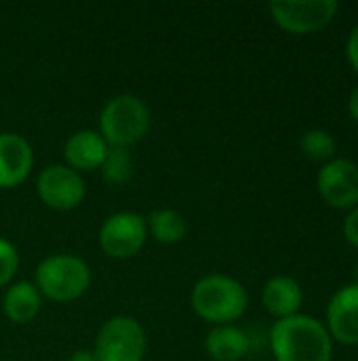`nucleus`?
Segmentation results:
<instances>
[{"instance_id":"nucleus-3","label":"nucleus","mask_w":358,"mask_h":361,"mask_svg":"<svg viewBox=\"0 0 358 361\" xmlns=\"http://www.w3.org/2000/svg\"><path fill=\"white\" fill-rule=\"evenodd\" d=\"M93 273L84 258L76 254H51L40 260L34 273V286L40 296L57 305L74 302L91 288Z\"/></svg>"},{"instance_id":"nucleus-18","label":"nucleus","mask_w":358,"mask_h":361,"mask_svg":"<svg viewBox=\"0 0 358 361\" xmlns=\"http://www.w3.org/2000/svg\"><path fill=\"white\" fill-rule=\"evenodd\" d=\"M302 152L312 161H331L335 154V140L325 129H308L300 140Z\"/></svg>"},{"instance_id":"nucleus-23","label":"nucleus","mask_w":358,"mask_h":361,"mask_svg":"<svg viewBox=\"0 0 358 361\" xmlns=\"http://www.w3.org/2000/svg\"><path fill=\"white\" fill-rule=\"evenodd\" d=\"M348 108H350V114H352V118L358 123V87L352 91V95H350V102H348Z\"/></svg>"},{"instance_id":"nucleus-14","label":"nucleus","mask_w":358,"mask_h":361,"mask_svg":"<svg viewBox=\"0 0 358 361\" xmlns=\"http://www.w3.org/2000/svg\"><path fill=\"white\" fill-rule=\"evenodd\" d=\"M42 300L44 298L40 296L34 281H27V279L13 281L4 292L2 311L8 322H13L17 326H25L38 317V313L42 309Z\"/></svg>"},{"instance_id":"nucleus-8","label":"nucleus","mask_w":358,"mask_h":361,"mask_svg":"<svg viewBox=\"0 0 358 361\" xmlns=\"http://www.w3.org/2000/svg\"><path fill=\"white\" fill-rule=\"evenodd\" d=\"M276 25L289 34H312L327 27L338 8V0H306V2H270L268 4Z\"/></svg>"},{"instance_id":"nucleus-17","label":"nucleus","mask_w":358,"mask_h":361,"mask_svg":"<svg viewBox=\"0 0 358 361\" xmlns=\"http://www.w3.org/2000/svg\"><path fill=\"white\" fill-rule=\"evenodd\" d=\"M101 178L110 186H124L133 178V154L127 148H110L108 157L103 159L101 167Z\"/></svg>"},{"instance_id":"nucleus-10","label":"nucleus","mask_w":358,"mask_h":361,"mask_svg":"<svg viewBox=\"0 0 358 361\" xmlns=\"http://www.w3.org/2000/svg\"><path fill=\"white\" fill-rule=\"evenodd\" d=\"M34 169L32 144L15 131L0 133V188L11 190L23 184Z\"/></svg>"},{"instance_id":"nucleus-5","label":"nucleus","mask_w":358,"mask_h":361,"mask_svg":"<svg viewBox=\"0 0 358 361\" xmlns=\"http://www.w3.org/2000/svg\"><path fill=\"white\" fill-rule=\"evenodd\" d=\"M148 336L131 315H114L99 328L93 345L97 361H143Z\"/></svg>"},{"instance_id":"nucleus-11","label":"nucleus","mask_w":358,"mask_h":361,"mask_svg":"<svg viewBox=\"0 0 358 361\" xmlns=\"http://www.w3.org/2000/svg\"><path fill=\"white\" fill-rule=\"evenodd\" d=\"M329 336L342 345H358V286L350 283L338 290L327 307V324Z\"/></svg>"},{"instance_id":"nucleus-4","label":"nucleus","mask_w":358,"mask_h":361,"mask_svg":"<svg viewBox=\"0 0 358 361\" xmlns=\"http://www.w3.org/2000/svg\"><path fill=\"white\" fill-rule=\"evenodd\" d=\"M152 125V112L148 104L133 95L120 93L110 97L99 112V135L108 142L110 148H127L139 144Z\"/></svg>"},{"instance_id":"nucleus-2","label":"nucleus","mask_w":358,"mask_h":361,"mask_svg":"<svg viewBox=\"0 0 358 361\" xmlns=\"http://www.w3.org/2000/svg\"><path fill=\"white\" fill-rule=\"evenodd\" d=\"M190 305L203 322L211 326H228L247 313L249 294L238 279L224 273H209L194 283Z\"/></svg>"},{"instance_id":"nucleus-22","label":"nucleus","mask_w":358,"mask_h":361,"mask_svg":"<svg viewBox=\"0 0 358 361\" xmlns=\"http://www.w3.org/2000/svg\"><path fill=\"white\" fill-rule=\"evenodd\" d=\"M68 361H97V357H95L93 349H78L70 355Z\"/></svg>"},{"instance_id":"nucleus-24","label":"nucleus","mask_w":358,"mask_h":361,"mask_svg":"<svg viewBox=\"0 0 358 361\" xmlns=\"http://www.w3.org/2000/svg\"><path fill=\"white\" fill-rule=\"evenodd\" d=\"M354 283L358 286V267H357V271H354Z\"/></svg>"},{"instance_id":"nucleus-6","label":"nucleus","mask_w":358,"mask_h":361,"mask_svg":"<svg viewBox=\"0 0 358 361\" xmlns=\"http://www.w3.org/2000/svg\"><path fill=\"white\" fill-rule=\"evenodd\" d=\"M101 252L114 260H129L137 256L148 241L146 218L135 212L110 214L97 233Z\"/></svg>"},{"instance_id":"nucleus-13","label":"nucleus","mask_w":358,"mask_h":361,"mask_svg":"<svg viewBox=\"0 0 358 361\" xmlns=\"http://www.w3.org/2000/svg\"><path fill=\"white\" fill-rule=\"evenodd\" d=\"M262 302L266 307V311L279 319H287L300 313L302 302H304V294H302V286L287 275H276L272 279L266 281L264 290H262Z\"/></svg>"},{"instance_id":"nucleus-16","label":"nucleus","mask_w":358,"mask_h":361,"mask_svg":"<svg viewBox=\"0 0 358 361\" xmlns=\"http://www.w3.org/2000/svg\"><path fill=\"white\" fill-rule=\"evenodd\" d=\"M146 226H148V237H152L156 243H162V245H175L184 241L188 235L186 216L171 207L154 209L146 218Z\"/></svg>"},{"instance_id":"nucleus-15","label":"nucleus","mask_w":358,"mask_h":361,"mask_svg":"<svg viewBox=\"0 0 358 361\" xmlns=\"http://www.w3.org/2000/svg\"><path fill=\"white\" fill-rule=\"evenodd\" d=\"M251 349V338L234 324L213 326L205 338V351L213 361H241Z\"/></svg>"},{"instance_id":"nucleus-20","label":"nucleus","mask_w":358,"mask_h":361,"mask_svg":"<svg viewBox=\"0 0 358 361\" xmlns=\"http://www.w3.org/2000/svg\"><path fill=\"white\" fill-rule=\"evenodd\" d=\"M344 235H346L348 243L358 247V205L354 209H350V214L344 220Z\"/></svg>"},{"instance_id":"nucleus-21","label":"nucleus","mask_w":358,"mask_h":361,"mask_svg":"<svg viewBox=\"0 0 358 361\" xmlns=\"http://www.w3.org/2000/svg\"><path fill=\"white\" fill-rule=\"evenodd\" d=\"M346 55L352 63V68L358 72V25L352 30L350 38H348V47H346Z\"/></svg>"},{"instance_id":"nucleus-19","label":"nucleus","mask_w":358,"mask_h":361,"mask_svg":"<svg viewBox=\"0 0 358 361\" xmlns=\"http://www.w3.org/2000/svg\"><path fill=\"white\" fill-rule=\"evenodd\" d=\"M19 264L21 260L17 247L8 239L0 237V288H8L15 281Z\"/></svg>"},{"instance_id":"nucleus-7","label":"nucleus","mask_w":358,"mask_h":361,"mask_svg":"<svg viewBox=\"0 0 358 361\" xmlns=\"http://www.w3.org/2000/svg\"><path fill=\"white\" fill-rule=\"evenodd\" d=\"M36 192L49 209L72 212L82 205L87 184L82 173L74 171L65 163H51L40 169L36 178Z\"/></svg>"},{"instance_id":"nucleus-12","label":"nucleus","mask_w":358,"mask_h":361,"mask_svg":"<svg viewBox=\"0 0 358 361\" xmlns=\"http://www.w3.org/2000/svg\"><path fill=\"white\" fill-rule=\"evenodd\" d=\"M110 146L97 129H78L63 144V163L78 173L95 171L108 157Z\"/></svg>"},{"instance_id":"nucleus-9","label":"nucleus","mask_w":358,"mask_h":361,"mask_svg":"<svg viewBox=\"0 0 358 361\" xmlns=\"http://www.w3.org/2000/svg\"><path fill=\"white\" fill-rule=\"evenodd\" d=\"M321 197L338 209H354L358 205V165L350 159L327 161L317 178Z\"/></svg>"},{"instance_id":"nucleus-1","label":"nucleus","mask_w":358,"mask_h":361,"mask_svg":"<svg viewBox=\"0 0 358 361\" xmlns=\"http://www.w3.org/2000/svg\"><path fill=\"white\" fill-rule=\"evenodd\" d=\"M270 349L276 361H331L333 338L323 322L298 313L272 326Z\"/></svg>"}]
</instances>
